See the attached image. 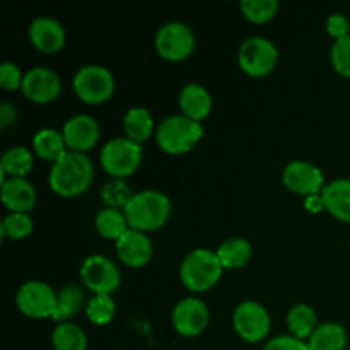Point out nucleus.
I'll use <instances>...</instances> for the list:
<instances>
[{
    "mask_svg": "<svg viewBox=\"0 0 350 350\" xmlns=\"http://www.w3.org/2000/svg\"><path fill=\"white\" fill-rule=\"evenodd\" d=\"M241 12L253 23H267L279 10V0H241Z\"/></svg>",
    "mask_w": 350,
    "mask_h": 350,
    "instance_id": "obj_33",
    "label": "nucleus"
},
{
    "mask_svg": "<svg viewBox=\"0 0 350 350\" xmlns=\"http://www.w3.org/2000/svg\"><path fill=\"white\" fill-rule=\"evenodd\" d=\"M55 350H85L88 349V335L79 325L65 321L60 323L51 334Z\"/></svg>",
    "mask_w": 350,
    "mask_h": 350,
    "instance_id": "obj_29",
    "label": "nucleus"
},
{
    "mask_svg": "<svg viewBox=\"0 0 350 350\" xmlns=\"http://www.w3.org/2000/svg\"><path fill=\"white\" fill-rule=\"evenodd\" d=\"M178 103H180L183 115L191 120H197V122H202L205 116H208L212 109L211 92L197 82H190L181 88Z\"/></svg>",
    "mask_w": 350,
    "mask_h": 350,
    "instance_id": "obj_19",
    "label": "nucleus"
},
{
    "mask_svg": "<svg viewBox=\"0 0 350 350\" xmlns=\"http://www.w3.org/2000/svg\"><path fill=\"white\" fill-rule=\"evenodd\" d=\"M129 226L137 231H154L163 228L171 215V202L163 191L142 190L132 197L123 208Z\"/></svg>",
    "mask_w": 350,
    "mask_h": 350,
    "instance_id": "obj_2",
    "label": "nucleus"
},
{
    "mask_svg": "<svg viewBox=\"0 0 350 350\" xmlns=\"http://www.w3.org/2000/svg\"><path fill=\"white\" fill-rule=\"evenodd\" d=\"M33 147L41 159L46 161H58L67 150L64 133L55 129H41L38 130L33 139Z\"/></svg>",
    "mask_w": 350,
    "mask_h": 350,
    "instance_id": "obj_25",
    "label": "nucleus"
},
{
    "mask_svg": "<svg viewBox=\"0 0 350 350\" xmlns=\"http://www.w3.org/2000/svg\"><path fill=\"white\" fill-rule=\"evenodd\" d=\"M31 170H33V154L26 147L16 146L3 152L2 161H0L3 181H5V176L24 178Z\"/></svg>",
    "mask_w": 350,
    "mask_h": 350,
    "instance_id": "obj_27",
    "label": "nucleus"
},
{
    "mask_svg": "<svg viewBox=\"0 0 350 350\" xmlns=\"http://www.w3.org/2000/svg\"><path fill=\"white\" fill-rule=\"evenodd\" d=\"M325 208L330 212L338 221L350 222V180L349 178H338L325 185L323 191Z\"/></svg>",
    "mask_w": 350,
    "mask_h": 350,
    "instance_id": "obj_20",
    "label": "nucleus"
},
{
    "mask_svg": "<svg viewBox=\"0 0 350 350\" xmlns=\"http://www.w3.org/2000/svg\"><path fill=\"white\" fill-rule=\"evenodd\" d=\"M62 133L68 149L85 154V150L92 149L98 144L101 132L98 122L91 115L81 113L65 122Z\"/></svg>",
    "mask_w": 350,
    "mask_h": 350,
    "instance_id": "obj_15",
    "label": "nucleus"
},
{
    "mask_svg": "<svg viewBox=\"0 0 350 350\" xmlns=\"http://www.w3.org/2000/svg\"><path fill=\"white\" fill-rule=\"evenodd\" d=\"M94 224L103 238L116 239V241H118V239L130 229L129 221H126L125 217V212L113 207L101 208V211L96 214Z\"/></svg>",
    "mask_w": 350,
    "mask_h": 350,
    "instance_id": "obj_26",
    "label": "nucleus"
},
{
    "mask_svg": "<svg viewBox=\"0 0 350 350\" xmlns=\"http://www.w3.org/2000/svg\"><path fill=\"white\" fill-rule=\"evenodd\" d=\"M17 308L29 318H48L53 314L57 294L41 280H27L17 289Z\"/></svg>",
    "mask_w": 350,
    "mask_h": 350,
    "instance_id": "obj_11",
    "label": "nucleus"
},
{
    "mask_svg": "<svg viewBox=\"0 0 350 350\" xmlns=\"http://www.w3.org/2000/svg\"><path fill=\"white\" fill-rule=\"evenodd\" d=\"M81 279L94 294H111L120 286V270L113 260L105 255H91L82 262Z\"/></svg>",
    "mask_w": 350,
    "mask_h": 350,
    "instance_id": "obj_10",
    "label": "nucleus"
},
{
    "mask_svg": "<svg viewBox=\"0 0 350 350\" xmlns=\"http://www.w3.org/2000/svg\"><path fill=\"white\" fill-rule=\"evenodd\" d=\"M287 327H289L291 335H294L296 338H301V340L310 338L314 328L318 327L317 313L310 304H296V306L291 308L289 314H287Z\"/></svg>",
    "mask_w": 350,
    "mask_h": 350,
    "instance_id": "obj_28",
    "label": "nucleus"
},
{
    "mask_svg": "<svg viewBox=\"0 0 350 350\" xmlns=\"http://www.w3.org/2000/svg\"><path fill=\"white\" fill-rule=\"evenodd\" d=\"M29 40L43 53H55L65 43V29L53 17H36L29 26Z\"/></svg>",
    "mask_w": 350,
    "mask_h": 350,
    "instance_id": "obj_17",
    "label": "nucleus"
},
{
    "mask_svg": "<svg viewBox=\"0 0 350 350\" xmlns=\"http://www.w3.org/2000/svg\"><path fill=\"white\" fill-rule=\"evenodd\" d=\"M116 253L125 265L133 267V269L144 267L149 263L152 256V241L146 232L130 228L116 241Z\"/></svg>",
    "mask_w": 350,
    "mask_h": 350,
    "instance_id": "obj_16",
    "label": "nucleus"
},
{
    "mask_svg": "<svg viewBox=\"0 0 350 350\" xmlns=\"http://www.w3.org/2000/svg\"><path fill=\"white\" fill-rule=\"evenodd\" d=\"M349 344V335L340 323L328 321L314 328L308 338L310 350H344Z\"/></svg>",
    "mask_w": 350,
    "mask_h": 350,
    "instance_id": "obj_21",
    "label": "nucleus"
},
{
    "mask_svg": "<svg viewBox=\"0 0 350 350\" xmlns=\"http://www.w3.org/2000/svg\"><path fill=\"white\" fill-rule=\"evenodd\" d=\"M33 219L26 212H10L0 226V236L10 239H23L33 232Z\"/></svg>",
    "mask_w": 350,
    "mask_h": 350,
    "instance_id": "obj_32",
    "label": "nucleus"
},
{
    "mask_svg": "<svg viewBox=\"0 0 350 350\" xmlns=\"http://www.w3.org/2000/svg\"><path fill=\"white\" fill-rule=\"evenodd\" d=\"M232 325L243 340L250 344L263 340L270 332V314L258 301H243L236 306Z\"/></svg>",
    "mask_w": 350,
    "mask_h": 350,
    "instance_id": "obj_8",
    "label": "nucleus"
},
{
    "mask_svg": "<svg viewBox=\"0 0 350 350\" xmlns=\"http://www.w3.org/2000/svg\"><path fill=\"white\" fill-rule=\"evenodd\" d=\"M85 304V294L81 286L77 284H65L57 294V304H55V311L51 314L55 321L58 323H65L70 320L72 317L79 313Z\"/></svg>",
    "mask_w": 350,
    "mask_h": 350,
    "instance_id": "obj_22",
    "label": "nucleus"
},
{
    "mask_svg": "<svg viewBox=\"0 0 350 350\" xmlns=\"http://www.w3.org/2000/svg\"><path fill=\"white\" fill-rule=\"evenodd\" d=\"M2 202L10 212H29L36 204V190L26 178H5L2 183Z\"/></svg>",
    "mask_w": 350,
    "mask_h": 350,
    "instance_id": "obj_18",
    "label": "nucleus"
},
{
    "mask_svg": "<svg viewBox=\"0 0 350 350\" xmlns=\"http://www.w3.org/2000/svg\"><path fill=\"white\" fill-rule=\"evenodd\" d=\"M156 48L166 60H185L195 48L193 31L180 21L163 24L156 33Z\"/></svg>",
    "mask_w": 350,
    "mask_h": 350,
    "instance_id": "obj_9",
    "label": "nucleus"
},
{
    "mask_svg": "<svg viewBox=\"0 0 350 350\" xmlns=\"http://www.w3.org/2000/svg\"><path fill=\"white\" fill-rule=\"evenodd\" d=\"M204 137V126L185 115H171L159 123L157 144L167 154H185L193 149Z\"/></svg>",
    "mask_w": 350,
    "mask_h": 350,
    "instance_id": "obj_4",
    "label": "nucleus"
},
{
    "mask_svg": "<svg viewBox=\"0 0 350 350\" xmlns=\"http://www.w3.org/2000/svg\"><path fill=\"white\" fill-rule=\"evenodd\" d=\"M99 159L106 173L123 180L135 173L142 163V146L129 137H116L103 147Z\"/></svg>",
    "mask_w": 350,
    "mask_h": 350,
    "instance_id": "obj_5",
    "label": "nucleus"
},
{
    "mask_svg": "<svg viewBox=\"0 0 350 350\" xmlns=\"http://www.w3.org/2000/svg\"><path fill=\"white\" fill-rule=\"evenodd\" d=\"M263 350H310V345L294 335H279L267 342Z\"/></svg>",
    "mask_w": 350,
    "mask_h": 350,
    "instance_id": "obj_36",
    "label": "nucleus"
},
{
    "mask_svg": "<svg viewBox=\"0 0 350 350\" xmlns=\"http://www.w3.org/2000/svg\"><path fill=\"white\" fill-rule=\"evenodd\" d=\"M16 106L9 101L0 103V126L2 130H7L14 122H16Z\"/></svg>",
    "mask_w": 350,
    "mask_h": 350,
    "instance_id": "obj_38",
    "label": "nucleus"
},
{
    "mask_svg": "<svg viewBox=\"0 0 350 350\" xmlns=\"http://www.w3.org/2000/svg\"><path fill=\"white\" fill-rule=\"evenodd\" d=\"M221 265L224 269H241L252 258V245L245 238H229L219 246L217 252Z\"/></svg>",
    "mask_w": 350,
    "mask_h": 350,
    "instance_id": "obj_24",
    "label": "nucleus"
},
{
    "mask_svg": "<svg viewBox=\"0 0 350 350\" xmlns=\"http://www.w3.org/2000/svg\"><path fill=\"white\" fill-rule=\"evenodd\" d=\"M94 166L84 152L67 150L50 170V187L62 197H77L84 193L92 183Z\"/></svg>",
    "mask_w": 350,
    "mask_h": 350,
    "instance_id": "obj_1",
    "label": "nucleus"
},
{
    "mask_svg": "<svg viewBox=\"0 0 350 350\" xmlns=\"http://www.w3.org/2000/svg\"><path fill=\"white\" fill-rule=\"evenodd\" d=\"M327 31L335 40H340L350 34V23L344 14H332L327 21Z\"/></svg>",
    "mask_w": 350,
    "mask_h": 350,
    "instance_id": "obj_37",
    "label": "nucleus"
},
{
    "mask_svg": "<svg viewBox=\"0 0 350 350\" xmlns=\"http://www.w3.org/2000/svg\"><path fill=\"white\" fill-rule=\"evenodd\" d=\"M279 51L275 44L263 36H253L243 41L238 51L239 67L253 77H263L275 68Z\"/></svg>",
    "mask_w": 350,
    "mask_h": 350,
    "instance_id": "obj_7",
    "label": "nucleus"
},
{
    "mask_svg": "<svg viewBox=\"0 0 350 350\" xmlns=\"http://www.w3.org/2000/svg\"><path fill=\"white\" fill-rule=\"evenodd\" d=\"M133 195L135 193H132V188L122 178H111L101 188V198L106 204V207L125 208L126 204L132 200Z\"/></svg>",
    "mask_w": 350,
    "mask_h": 350,
    "instance_id": "obj_30",
    "label": "nucleus"
},
{
    "mask_svg": "<svg viewBox=\"0 0 350 350\" xmlns=\"http://www.w3.org/2000/svg\"><path fill=\"white\" fill-rule=\"evenodd\" d=\"M282 181L291 191L304 195H318L325 188V178L320 167L306 161H291L282 171Z\"/></svg>",
    "mask_w": 350,
    "mask_h": 350,
    "instance_id": "obj_12",
    "label": "nucleus"
},
{
    "mask_svg": "<svg viewBox=\"0 0 350 350\" xmlns=\"http://www.w3.org/2000/svg\"><path fill=\"white\" fill-rule=\"evenodd\" d=\"M217 253L207 248H197L185 256L180 267V277L185 287L193 293H204L214 287L222 275Z\"/></svg>",
    "mask_w": 350,
    "mask_h": 350,
    "instance_id": "obj_3",
    "label": "nucleus"
},
{
    "mask_svg": "<svg viewBox=\"0 0 350 350\" xmlns=\"http://www.w3.org/2000/svg\"><path fill=\"white\" fill-rule=\"evenodd\" d=\"M123 130L130 140L142 144L152 135L154 118L150 111L144 106H133L123 116Z\"/></svg>",
    "mask_w": 350,
    "mask_h": 350,
    "instance_id": "obj_23",
    "label": "nucleus"
},
{
    "mask_svg": "<svg viewBox=\"0 0 350 350\" xmlns=\"http://www.w3.org/2000/svg\"><path fill=\"white\" fill-rule=\"evenodd\" d=\"M24 75L21 74V68L12 62H3L0 65V88L5 91H14L17 88H23Z\"/></svg>",
    "mask_w": 350,
    "mask_h": 350,
    "instance_id": "obj_35",
    "label": "nucleus"
},
{
    "mask_svg": "<svg viewBox=\"0 0 350 350\" xmlns=\"http://www.w3.org/2000/svg\"><path fill=\"white\" fill-rule=\"evenodd\" d=\"M116 304L111 294H94L85 304V314L94 325H106L113 320Z\"/></svg>",
    "mask_w": 350,
    "mask_h": 350,
    "instance_id": "obj_31",
    "label": "nucleus"
},
{
    "mask_svg": "<svg viewBox=\"0 0 350 350\" xmlns=\"http://www.w3.org/2000/svg\"><path fill=\"white\" fill-rule=\"evenodd\" d=\"M23 92L34 103H50L58 98L62 81L55 70L48 67H33L24 74Z\"/></svg>",
    "mask_w": 350,
    "mask_h": 350,
    "instance_id": "obj_14",
    "label": "nucleus"
},
{
    "mask_svg": "<svg viewBox=\"0 0 350 350\" xmlns=\"http://www.w3.org/2000/svg\"><path fill=\"white\" fill-rule=\"evenodd\" d=\"M173 327L183 337H197L208 325V308L198 297H185L173 310Z\"/></svg>",
    "mask_w": 350,
    "mask_h": 350,
    "instance_id": "obj_13",
    "label": "nucleus"
},
{
    "mask_svg": "<svg viewBox=\"0 0 350 350\" xmlns=\"http://www.w3.org/2000/svg\"><path fill=\"white\" fill-rule=\"evenodd\" d=\"M304 205H306V208L310 212H320L325 208V202H323V197H321V193L318 195H310V197H306V200H304Z\"/></svg>",
    "mask_w": 350,
    "mask_h": 350,
    "instance_id": "obj_39",
    "label": "nucleus"
},
{
    "mask_svg": "<svg viewBox=\"0 0 350 350\" xmlns=\"http://www.w3.org/2000/svg\"><path fill=\"white\" fill-rule=\"evenodd\" d=\"M74 91L89 105L105 103L115 91V77L103 65H84L74 75Z\"/></svg>",
    "mask_w": 350,
    "mask_h": 350,
    "instance_id": "obj_6",
    "label": "nucleus"
},
{
    "mask_svg": "<svg viewBox=\"0 0 350 350\" xmlns=\"http://www.w3.org/2000/svg\"><path fill=\"white\" fill-rule=\"evenodd\" d=\"M332 64L338 74L350 77V34L340 40H335L334 46H332Z\"/></svg>",
    "mask_w": 350,
    "mask_h": 350,
    "instance_id": "obj_34",
    "label": "nucleus"
}]
</instances>
